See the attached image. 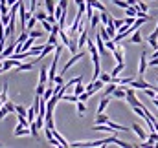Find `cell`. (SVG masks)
I'll use <instances>...</instances> for the list:
<instances>
[{
    "instance_id": "7bdbcfd3",
    "label": "cell",
    "mask_w": 158,
    "mask_h": 148,
    "mask_svg": "<svg viewBox=\"0 0 158 148\" xmlns=\"http://www.w3.org/2000/svg\"><path fill=\"white\" fill-rule=\"evenodd\" d=\"M149 66H151V68H155V66H158V57H153V59L149 60Z\"/></svg>"
},
{
    "instance_id": "f6af8a7d",
    "label": "cell",
    "mask_w": 158,
    "mask_h": 148,
    "mask_svg": "<svg viewBox=\"0 0 158 148\" xmlns=\"http://www.w3.org/2000/svg\"><path fill=\"white\" fill-rule=\"evenodd\" d=\"M127 2H129V6H136L138 4V0H127Z\"/></svg>"
},
{
    "instance_id": "816d5d0a",
    "label": "cell",
    "mask_w": 158,
    "mask_h": 148,
    "mask_svg": "<svg viewBox=\"0 0 158 148\" xmlns=\"http://www.w3.org/2000/svg\"><path fill=\"white\" fill-rule=\"evenodd\" d=\"M0 108H2V104H0Z\"/></svg>"
},
{
    "instance_id": "ba28073f",
    "label": "cell",
    "mask_w": 158,
    "mask_h": 148,
    "mask_svg": "<svg viewBox=\"0 0 158 148\" xmlns=\"http://www.w3.org/2000/svg\"><path fill=\"white\" fill-rule=\"evenodd\" d=\"M20 64V59H6V60H2V68H4V72H7V70H11V68H17Z\"/></svg>"
},
{
    "instance_id": "c3c4849f",
    "label": "cell",
    "mask_w": 158,
    "mask_h": 148,
    "mask_svg": "<svg viewBox=\"0 0 158 148\" xmlns=\"http://www.w3.org/2000/svg\"><path fill=\"white\" fill-rule=\"evenodd\" d=\"M2 60H4V55H2V51H0V62H2Z\"/></svg>"
},
{
    "instance_id": "ee69618b",
    "label": "cell",
    "mask_w": 158,
    "mask_h": 148,
    "mask_svg": "<svg viewBox=\"0 0 158 148\" xmlns=\"http://www.w3.org/2000/svg\"><path fill=\"white\" fill-rule=\"evenodd\" d=\"M123 24H125V20H119V18H114V26H116V28H121V26H123Z\"/></svg>"
},
{
    "instance_id": "4fadbf2b",
    "label": "cell",
    "mask_w": 158,
    "mask_h": 148,
    "mask_svg": "<svg viewBox=\"0 0 158 148\" xmlns=\"http://www.w3.org/2000/svg\"><path fill=\"white\" fill-rule=\"evenodd\" d=\"M109 103H110V97L109 95H105L101 101H99V106H98V113H103L105 111V108L109 106Z\"/></svg>"
},
{
    "instance_id": "277c9868",
    "label": "cell",
    "mask_w": 158,
    "mask_h": 148,
    "mask_svg": "<svg viewBox=\"0 0 158 148\" xmlns=\"http://www.w3.org/2000/svg\"><path fill=\"white\" fill-rule=\"evenodd\" d=\"M83 57H85V51H77V53H76V55H74V57H72V59H70V60H68V62H66V64L63 66V70H61V73H64V72H68V70H70V68H72V66H74V64H76L77 60H81Z\"/></svg>"
},
{
    "instance_id": "cb8c5ba5",
    "label": "cell",
    "mask_w": 158,
    "mask_h": 148,
    "mask_svg": "<svg viewBox=\"0 0 158 148\" xmlns=\"http://www.w3.org/2000/svg\"><path fill=\"white\" fill-rule=\"evenodd\" d=\"M26 117H28V121H30V123H33V121H35V117H37V110H35V106H31V108L28 110V115H26Z\"/></svg>"
},
{
    "instance_id": "5bb4252c",
    "label": "cell",
    "mask_w": 158,
    "mask_h": 148,
    "mask_svg": "<svg viewBox=\"0 0 158 148\" xmlns=\"http://www.w3.org/2000/svg\"><path fill=\"white\" fill-rule=\"evenodd\" d=\"M52 132H53V137H55V139L59 141V145H61V146H70V143H68V141H66V139H64V137H63V135H61V134H59V132L55 130V128H53Z\"/></svg>"
},
{
    "instance_id": "d6a6232c",
    "label": "cell",
    "mask_w": 158,
    "mask_h": 148,
    "mask_svg": "<svg viewBox=\"0 0 158 148\" xmlns=\"http://www.w3.org/2000/svg\"><path fill=\"white\" fill-rule=\"evenodd\" d=\"M33 15L39 18V22H40V20H46V18H48V13H44V11H35Z\"/></svg>"
},
{
    "instance_id": "8fae6325",
    "label": "cell",
    "mask_w": 158,
    "mask_h": 148,
    "mask_svg": "<svg viewBox=\"0 0 158 148\" xmlns=\"http://www.w3.org/2000/svg\"><path fill=\"white\" fill-rule=\"evenodd\" d=\"M132 130H134V134H136L142 141H145V139H147V134H145V130H143L140 124H132Z\"/></svg>"
},
{
    "instance_id": "9a60e30c",
    "label": "cell",
    "mask_w": 158,
    "mask_h": 148,
    "mask_svg": "<svg viewBox=\"0 0 158 148\" xmlns=\"http://www.w3.org/2000/svg\"><path fill=\"white\" fill-rule=\"evenodd\" d=\"M129 42H132V44H142L143 42V38H142V33L136 29L132 35H131V38H129Z\"/></svg>"
},
{
    "instance_id": "bcb514c9",
    "label": "cell",
    "mask_w": 158,
    "mask_h": 148,
    "mask_svg": "<svg viewBox=\"0 0 158 148\" xmlns=\"http://www.w3.org/2000/svg\"><path fill=\"white\" fill-rule=\"evenodd\" d=\"M151 35H153V37H156V38H158V26H156V28H155V31H153Z\"/></svg>"
},
{
    "instance_id": "60d3db41",
    "label": "cell",
    "mask_w": 158,
    "mask_h": 148,
    "mask_svg": "<svg viewBox=\"0 0 158 148\" xmlns=\"http://www.w3.org/2000/svg\"><path fill=\"white\" fill-rule=\"evenodd\" d=\"M55 84H57V86H63V84H64V80H63V73L55 75Z\"/></svg>"
},
{
    "instance_id": "d590c367",
    "label": "cell",
    "mask_w": 158,
    "mask_h": 148,
    "mask_svg": "<svg viewBox=\"0 0 158 148\" xmlns=\"http://www.w3.org/2000/svg\"><path fill=\"white\" fill-rule=\"evenodd\" d=\"M30 37L39 38V37H42V31H39V29H30Z\"/></svg>"
},
{
    "instance_id": "ffe728a7",
    "label": "cell",
    "mask_w": 158,
    "mask_h": 148,
    "mask_svg": "<svg viewBox=\"0 0 158 148\" xmlns=\"http://www.w3.org/2000/svg\"><path fill=\"white\" fill-rule=\"evenodd\" d=\"M109 121H110V119H109L107 115H103V113H98V115H96V124H109Z\"/></svg>"
},
{
    "instance_id": "836d02e7",
    "label": "cell",
    "mask_w": 158,
    "mask_h": 148,
    "mask_svg": "<svg viewBox=\"0 0 158 148\" xmlns=\"http://www.w3.org/2000/svg\"><path fill=\"white\" fill-rule=\"evenodd\" d=\"M15 111H17L19 115H28V110H26L24 106H20V104H17V106H15Z\"/></svg>"
},
{
    "instance_id": "5b68a950",
    "label": "cell",
    "mask_w": 158,
    "mask_h": 148,
    "mask_svg": "<svg viewBox=\"0 0 158 148\" xmlns=\"http://www.w3.org/2000/svg\"><path fill=\"white\" fill-rule=\"evenodd\" d=\"M131 86H132L134 90H145V88H155V90H156V86H151V84H149L147 80H143V77H140L138 80L134 79V80L131 82Z\"/></svg>"
},
{
    "instance_id": "3957f363",
    "label": "cell",
    "mask_w": 158,
    "mask_h": 148,
    "mask_svg": "<svg viewBox=\"0 0 158 148\" xmlns=\"http://www.w3.org/2000/svg\"><path fill=\"white\" fill-rule=\"evenodd\" d=\"M125 99H127V103L131 104V108H132V106H143V103H140V101H138V97H136V93H134V88L127 90Z\"/></svg>"
},
{
    "instance_id": "f35d334b",
    "label": "cell",
    "mask_w": 158,
    "mask_h": 148,
    "mask_svg": "<svg viewBox=\"0 0 158 148\" xmlns=\"http://www.w3.org/2000/svg\"><path fill=\"white\" fill-rule=\"evenodd\" d=\"M114 4H116L118 7H123V9L129 6V2H127V0H114Z\"/></svg>"
},
{
    "instance_id": "b9f144b4",
    "label": "cell",
    "mask_w": 158,
    "mask_h": 148,
    "mask_svg": "<svg viewBox=\"0 0 158 148\" xmlns=\"http://www.w3.org/2000/svg\"><path fill=\"white\" fill-rule=\"evenodd\" d=\"M88 97H90V93H88V92H86V90H85V92H83V93H81V95H79V101H83V103H85V101H86V99H88Z\"/></svg>"
},
{
    "instance_id": "7402d4cb",
    "label": "cell",
    "mask_w": 158,
    "mask_h": 148,
    "mask_svg": "<svg viewBox=\"0 0 158 148\" xmlns=\"http://www.w3.org/2000/svg\"><path fill=\"white\" fill-rule=\"evenodd\" d=\"M112 95H114L116 99H125V95H127V90H123V88H116V90L112 92Z\"/></svg>"
},
{
    "instance_id": "ac0fdd59",
    "label": "cell",
    "mask_w": 158,
    "mask_h": 148,
    "mask_svg": "<svg viewBox=\"0 0 158 148\" xmlns=\"http://www.w3.org/2000/svg\"><path fill=\"white\" fill-rule=\"evenodd\" d=\"M2 86L4 88H2V93H0V104H6L7 103V82H4Z\"/></svg>"
},
{
    "instance_id": "e575fe53",
    "label": "cell",
    "mask_w": 158,
    "mask_h": 148,
    "mask_svg": "<svg viewBox=\"0 0 158 148\" xmlns=\"http://www.w3.org/2000/svg\"><path fill=\"white\" fill-rule=\"evenodd\" d=\"M114 145H118V146H121V148H129V146H132L131 143H125V141H119V139H114Z\"/></svg>"
},
{
    "instance_id": "4316f807",
    "label": "cell",
    "mask_w": 158,
    "mask_h": 148,
    "mask_svg": "<svg viewBox=\"0 0 158 148\" xmlns=\"http://www.w3.org/2000/svg\"><path fill=\"white\" fill-rule=\"evenodd\" d=\"M85 111H86V104H85L83 101H77V115L79 117H83Z\"/></svg>"
},
{
    "instance_id": "52a82bcc",
    "label": "cell",
    "mask_w": 158,
    "mask_h": 148,
    "mask_svg": "<svg viewBox=\"0 0 158 148\" xmlns=\"http://www.w3.org/2000/svg\"><path fill=\"white\" fill-rule=\"evenodd\" d=\"M147 66H149V60H147V53L143 51V53L140 55V66H138V73H140V77H143Z\"/></svg>"
},
{
    "instance_id": "8d00e7d4",
    "label": "cell",
    "mask_w": 158,
    "mask_h": 148,
    "mask_svg": "<svg viewBox=\"0 0 158 148\" xmlns=\"http://www.w3.org/2000/svg\"><path fill=\"white\" fill-rule=\"evenodd\" d=\"M44 92H46V84H39V86H37V90H35V93H37V95H44Z\"/></svg>"
},
{
    "instance_id": "74e56055",
    "label": "cell",
    "mask_w": 158,
    "mask_h": 148,
    "mask_svg": "<svg viewBox=\"0 0 158 148\" xmlns=\"http://www.w3.org/2000/svg\"><path fill=\"white\" fill-rule=\"evenodd\" d=\"M83 80V77H76V79H72L70 82H66V88H70V86H74V84H77V82H81Z\"/></svg>"
},
{
    "instance_id": "4dcf8cb0",
    "label": "cell",
    "mask_w": 158,
    "mask_h": 148,
    "mask_svg": "<svg viewBox=\"0 0 158 148\" xmlns=\"http://www.w3.org/2000/svg\"><path fill=\"white\" fill-rule=\"evenodd\" d=\"M7 113H11V111H9V108H7V104H2V108H0V121H2Z\"/></svg>"
},
{
    "instance_id": "7c38bea8",
    "label": "cell",
    "mask_w": 158,
    "mask_h": 148,
    "mask_svg": "<svg viewBox=\"0 0 158 148\" xmlns=\"http://www.w3.org/2000/svg\"><path fill=\"white\" fill-rule=\"evenodd\" d=\"M86 40H88V33H86V29H83L81 33H79V40H77V48H85V44H86Z\"/></svg>"
},
{
    "instance_id": "2e32d148",
    "label": "cell",
    "mask_w": 158,
    "mask_h": 148,
    "mask_svg": "<svg viewBox=\"0 0 158 148\" xmlns=\"http://www.w3.org/2000/svg\"><path fill=\"white\" fill-rule=\"evenodd\" d=\"M125 13H127V17H138V6H127L125 7Z\"/></svg>"
},
{
    "instance_id": "7dc6e473",
    "label": "cell",
    "mask_w": 158,
    "mask_h": 148,
    "mask_svg": "<svg viewBox=\"0 0 158 148\" xmlns=\"http://www.w3.org/2000/svg\"><path fill=\"white\" fill-rule=\"evenodd\" d=\"M74 2H76V4H77V6H79V4H83L85 0H74Z\"/></svg>"
},
{
    "instance_id": "44dd1931",
    "label": "cell",
    "mask_w": 158,
    "mask_h": 148,
    "mask_svg": "<svg viewBox=\"0 0 158 148\" xmlns=\"http://www.w3.org/2000/svg\"><path fill=\"white\" fill-rule=\"evenodd\" d=\"M44 4H46L48 15H53V13H55V2H53V0H44Z\"/></svg>"
},
{
    "instance_id": "8992f818",
    "label": "cell",
    "mask_w": 158,
    "mask_h": 148,
    "mask_svg": "<svg viewBox=\"0 0 158 148\" xmlns=\"http://www.w3.org/2000/svg\"><path fill=\"white\" fill-rule=\"evenodd\" d=\"M13 135L15 137H22V135H31V128L30 126H22L20 123L17 124V128H15V132H13Z\"/></svg>"
},
{
    "instance_id": "1f68e13d",
    "label": "cell",
    "mask_w": 158,
    "mask_h": 148,
    "mask_svg": "<svg viewBox=\"0 0 158 148\" xmlns=\"http://www.w3.org/2000/svg\"><path fill=\"white\" fill-rule=\"evenodd\" d=\"M85 90H86V86H83L81 82H77V86L74 88V93H76V95H81V93H83Z\"/></svg>"
},
{
    "instance_id": "d6986e66",
    "label": "cell",
    "mask_w": 158,
    "mask_h": 148,
    "mask_svg": "<svg viewBox=\"0 0 158 148\" xmlns=\"http://www.w3.org/2000/svg\"><path fill=\"white\" fill-rule=\"evenodd\" d=\"M48 80V68H40V73H39V84H46Z\"/></svg>"
},
{
    "instance_id": "6da1fadb",
    "label": "cell",
    "mask_w": 158,
    "mask_h": 148,
    "mask_svg": "<svg viewBox=\"0 0 158 148\" xmlns=\"http://www.w3.org/2000/svg\"><path fill=\"white\" fill-rule=\"evenodd\" d=\"M19 17H20V29H22V31H28V29H26V22H28V18L31 17V13L26 11V6L22 4V0H20V7H19Z\"/></svg>"
},
{
    "instance_id": "f907efd6",
    "label": "cell",
    "mask_w": 158,
    "mask_h": 148,
    "mask_svg": "<svg viewBox=\"0 0 158 148\" xmlns=\"http://www.w3.org/2000/svg\"><path fill=\"white\" fill-rule=\"evenodd\" d=\"M110 2H114V0H110Z\"/></svg>"
},
{
    "instance_id": "7a4b0ae2",
    "label": "cell",
    "mask_w": 158,
    "mask_h": 148,
    "mask_svg": "<svg viewBox=\"0 0 158 148\" xmlns=\"http://www.w3.org/2000/svg\"><path fill=\"white\" fill-rule=\"evenodd\" d=\"M103 86H105V82H103L101 79H96V80H90V84H86V92H88L90 95H94L96 92L103 90Z\"/></svg>"
},
{
    "instance_id": "484cf974",
    "label": "cell",
    "mask_w": 158,
    "mask_h": 148,
    "mask_svg": "<svg viewBox=\"0 0 158 148\" xmlns=\"http://www.w3.org/2000/svg\"><path fill=\"white\" fill-rule=\"evenodd\" d=\"M118 88V84L116 82H109V86L105 88V95H112V92Z\"/></svg>"
},
{
    "instance_id": "e0dca14e",
    "label": "cell",
    "mask_w": 158,
    "mask_h": 148,
    "mask_svg": "<svg viewBox=\"0 0 158 148\" xmlns=\"http://www.w3.org/2000/svg\"><path fill=\"white\" fill-rule=\"evenodd\" d=\"M37 22H39V18H37L35 15H31V17L28 18V22H26V29H28V31H30V29H33Z\"/></svg>"
},
{
    "instance_id": "30bf717a",
    "label": "cell",
    "mask_w": 158,
    "mask_h": 148,
    "mask_svg": "<svg viewBox=\"0 0 158 148\" xmlns=\"http://www.w3.org/2000/svg\"><path fill=\"white\" fill-rule=\"evenodd\" d=\"M123 57H125V49H123V46H116V49H114V59H116V62H123Z\"/></svg>"
},
{
    "instance_id": "681fc988",
    "label": "cell",
    "mask_w": 158,
    "mask_h": 148,
    "mask_svg": "<svg viewBox=\"0 0 158 148\" xmlns=\"http://www.w3.org/2000/svg\"><path fill=\"white\" fill-rule=\"evenodd\" d=\"M2 72H4V68H2V62H0V73H2Z\"/></svg>"
},
{
    "instance_id": "603a6c76",
    "label": "cell",
    "mask_w": 158,
    "mask_h": 148,
    "mask_svg": "<svg viewBox=\"0 0 158 148\" xmlns=\"http://www.w3.org/2000/svg\"><path fill=\"white\" fill-rule=\"evenodd\" d=\"M31 68H33V62H26V64L20 62V64L17 66V72H28V70H31Z\"/></svg>"
},
{
    "instance_id": "f1b7e54d",
    "label": "cell",
    "mask_w": 158,
    "mask_h": 148,
    "mask_svg": "<svg viewBox=\"0 0 158 148\" xmlns=\"http://www.w3.org/2000/svg\"><path fill=\"white\" fill-rule=\"evenodd\" d=\"M57 38H59V33H50V37H48V44L57 46V44H59V42H57Z\"/></svg>"
},
{
    "instance_id": "d4e9b609",
    "label": "cell",
    "mask_w": 158,
    "mask_h": 148,
    "mask_svg": "<svg viewBox=\"0 0 158 148\" xmlns=\"http://www.w3.org/2000/svg\"><path fill=\"white\" fill-rule=\"evenodd\" d=\"M99 20H101V18H99V13H94V15H92V18H90V26H92V28H98Z\"/></svg>"
},
{
    "instance_id": "f546056e",
    "label": "cell",
    "mask_w": 158,
    "mask_h": 148,
    "mask_svg": "<svg viewBox=\"0 0 158 148\" xmlns=\"http://www.w3.org/2000/svg\"><path fill=\"white\" fill-rule=\"evenodd\" d=\"M99 79H101V80H103L105 84L112 82V75H110V73H101V75H99Z\"/></svg>"
},
{
    "instance_id": "83f0119b",
    "label": "cell",
    "mask_w": 158,
    "mask_h": 148,
    "mask_svg": "<svg viewBox=\"0 0 158 148\" xmlns=\"http://www.w3.org/2000/svg\"><path fill=\"white\" fill-rule=\"evenodd\" d=\"M63 101H68V103H77V101H79V95H76V93H74V95H66V93H64V95H63Z\"/></svg>"
},
{
    "instance_id": "9c48e42d",
    "label": "cell",
    "mask_w": 158,
    "mask_h": 148,
    "mask_svg": "<svg viewBox=\"0 0 158 148\" xmlns=\"http://www.w3.org/2000/svg\"><path fill=\"white\" fill-rule=\"evenodd\" d=\"M96 46H98V49H99V55H107V46H105V40L103 37L98 33V37H96Z\"/></svg>"
},
{
    "instance_id": "ab89813d",
    "label": "cell",
    "mask_w": 158,
    "mask_h": 148,
    "mask_svg": "<svg viewBox=\"0 0 158 148\" xmlns=\"http://www.w3.org/2000/svg\"><path fill=\"white\" fill-rule=\"evenodd\" d=\"M136 6H138V9H140V11H143V13H147V11H149V7H147L143 2H138Z\"/></svg>"
}]
</instances>
